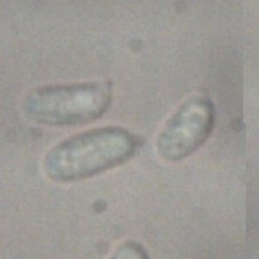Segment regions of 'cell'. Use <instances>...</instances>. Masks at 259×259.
I'll return each mask as SVG.
<instances>
[{"mask_svg":"<svg viewBox=\"0 0 259 259\" xmlns=\"http://www.w3.org/2000/svg\"><path fill=\"white\" fill-rule=\"evenodd\" d=\"M213 118V105L207 97H188L174 110L157 135V155L166 162H177L189 156L209 137Z\"/></svg>","mask_w":259,"mask_h":259,"instance_id":"cell-3","label":"cell"},{"mask_svg":"<svg viewBox=\"0 0 259 259\" xmlns=\"http://www.w3.org/2000/svg\"><path fill=\"white\" fill-rule=\"evenodd\" d=\"M137 141L126 130L106 126L74 135L51 148L42 160L48 178L71 182L91 177L125 162Z\"/></svg>","mask_w":259,"mask_h":259,"instance_id":"cell-1","label":"cell"},{"mask_svg":"<svg viewBox=\"0 0 259 259\" xmlns=\"http://www.w3.org/2000/svg\"><path fill=\"white\" fill-rule=\"evenodd\" d=\"M111 97V85L105 81L51 85L28 91L22 108L27 117L41 124L75 125L102 115Z\"/></svg>","mask_w":259,"mask_h":259,"instance_id":"cell-2","label":"cell"},{"mask_svg":"<svg viewBox=\"0 0 259 259\" xmlns=\"http://www.w3.org/2000/svg\"><path fill=\"white\" fill-rule=\"evenodd\" d=\"M109 259H149V257L147 251L139 242L128 240L120 243Z\"/></svg>","mask_w":259,"mask_h":259,"instance_id":"cell-4","label":"cell"}]
</instances>
